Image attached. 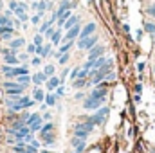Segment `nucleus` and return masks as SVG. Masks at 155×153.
I'll return each instance as SVG.
<instances>
[{
	"instance_id": "nucleus-1",
	"label": "nucleus",
	"mask_w": 155,
	"mask_h": 153,
	"mask_svg": "<svg viewBox=\"0 0 155 153\" xmlns=\"http://www.w3.org/2000/svg\"><path fill=\"white\" fill-rule=\"evenodd\" d=\"M24 90H25V86L18 85L16 81H11V79L4 81V92H5V96H22Z\"/></svg>"
},
{
	"instance_id": "nucleus-2",
	"label": "nucleus",
	"mask_w": 155,
	"mask_h": 153,
	"mask_svg": "<svg viewBox=\"0 0 155 153\" xmlns=\"http://www.w3.org/2000/svg\"><path fill=\"white\" fill-rule=\"evenodd\" d=\"M108 114H110L108 106H101V108L96 110V114L92 115V117H88V121H90L92 124H101V122H105V119L108 117Z\"/></svg>"
},
{
	"instance_id": "nucleus-3",
	"label": "nucleus",
	"mask_w": 155,
	"mask_h": 153,
	"mask_svg": "<svg viewBox=\"0 0 155 153\" xmlns=\"http://www.w3.org/2000/svg\"><path fill=\"white\" fill-rule=\"evenodd\" d=\"M103 105H105V99H97V97H92V96L85 97V101H83V108L85 110H97Z\"/></svg>"
},
{
	"instance_id": "nucleus-4",
	"label": "nucleus",
	"mask_w": 155,
	"mask_h": 153,
	"mask_svg": "<svg viewBox=\"0 0 155 153\" xmlns=\"http://www.w3.org/2000/svg\"><path fill=\"white\" fill-rule=\"evenodd\" d=\"M96 43H97V36L92 34V36H88V38H85V40H78V49L79 50H90Z\"/></svg>"
},
{
	"instance_id": "nucleus-5",
	"label": "nucleus",
	"mask_w": 155,
	"mask_h": 153,
	"mask_svg": "<svg viewBox=\"0 0 155 153\" xmlns=\"http://www.w3.org/2000/svg\"><path fill=\"white\" fill-rule=\"evenodd\" d=\"M96 24L94 22H88V24H85V27H81V31H79V36L78 38L79 40H85V38H88V36H92L94 33H96Z\"/></svg>"
},
{
	"instance_id": "nucleus-6",
	"label": "nucleus",
	"mask_w": 155,
	"mask_h": 153,
	"mask_svg": "<svg viewBox=\"0 0 155 153\" xmlns=\"http://www.w3.org/2000/svg\"><path fill=\"white\" fill-rule=\"evenodd\" d=\"M79 31H81V25H79V24H76L74 27H71V29L65 33V36L61 38V41H63V43H65V41H74V40L79 36Z\"/></svg>"
},
{
	"instance_id": "nucleus-7",
	"label": "nucleus",
	"mask_w": 155,
	"mask_h": 153,
	"mask_svg": "<svg viewBox=\"0 0 155 153\" xmlns=\"http://www.w3.org/2000/svg\"><path fill=\"white\" fill-rule=\"evenodd\" d=\"M51 54H52V43H43V45L36 47V56H40L41 60L49 58Z\"/></svg>"
},
{
	"instance_id": "nucleus-8",
	"label": "nucleus",
	"mask_w": 155,
	"mask_h": 153,
	"mask_svg": "<svg viewBox=\"0 0 155 153\" xmlns=\"http://www.w3.org/2000/svg\"><path fill=\"white\" fill-rule=\"evenodd\" d=\"M103 54H105V47L99 45V43H96V45L88 50V60H97V58H101Z\"/></svg>"
},
{
	"instance_id": "nucleus-9",
	"label": "nucleus",
	"mask_w": 155,
	"mask_h": 153,
	"mask_svg": "<svg viewBox=\"0 0 155 153\" xmlns=\"http://www.w3.org/2000/svg\"><path fill=\"white\" fill-rule=\"evenodd\" d=\"M60 85H61V81H60V76H56V74H54V76H51L49 79H47V81H45L47 92H54V90H56Z\"/></svg>"
},
{
	"instance_id": "nucleus-10",
	"label": "nucleus",
	"mask_w": 155,
	"mask_h": 153,
	"mask_svg": "<svg viewBox=\"0 0 155 153\" xmlns=\"http://www.w3.org/2000/svg\"><path fill=\"white\" fill-rule=\"evenodd\" d=\"M107 94H108V88H107L105 85H96V88L90 92V96H92V97H97V99H105Z\"/></svg>"
},
{
	"instance_id": "nucleus-11",
	"label": "nucleus",
	"mask_w": 155,
	"mask_h": 153,
	"mask_svg": "<svg viewBox=\"0 0 155 153\" xmlns=\"http://www.w3.org/2000/svg\"><path fill=\"white\" fill-rule=\"evenodd\" d=\"M94 128H96V124H92V122L88 121V117H85V122H78L74 130H85L87 133H92Z\"/></svg>"
},
{
	"instance_id": "nucleus-12",
	"label": "nucleus",
	"mask_w": 155,
	"mask_h": 153,
	"mask_svg": "<svg viewBox=\"0 0 155 153\" xmlns=\"http://www.w3.org/2000/svg\"><path fill=\"white\" fill-rule=\"evenodd\" d=\"M24 45H25V40L24 38H13L9 41V49H11V50H16V52H18Z\"/></svg>"
},
{
	"instance_id": "nucleus-13",
	"label": "nucleus",
	"mask_w": 155,
	"mask_h": 153,
	"mask_svg": "<svg viewBox=\"0 0 155 153\" xmlns=\"http://www.w3.org/2000/svg\"><path fill=\"white\" fill-rule=\"evenodd\" d=\"M47 79H49V77L45 76L43 72H36V74H33V76H31V83H35L36 86H40V85H43Z\"/></svg>"
},
{
	"instance_id": "nucleus-14",
	"label": "nucleus",
	"mask_w": 155,
	"mask_h": 153,
	"mask_svg": "<svg viewBox=\"0 0 155 153\" xmlns=\"http://www.w3.org/2000/svg\"><path fill=\"white\" fill-rule=\"evenodd\" d=\"M76 24H79V16H78V15H71V16L67 18V22L63 24V27H61V29L69 31V29H71V27H74Z\"/></svg>"
},
{
	"instance_id": "nucleus-15",
	"label": "nucleus",
	"mask_w": 155,
	"mask_h": 153,
	"mask_svg": "<svg viewBox=\"0 0 155 153\" xmlns=\"http://www.w3.org/2000/svg\"><path fill=\"white\" fill-rule=\"evenodd\" d=\"M4 65H11V67L20 65L18 56H16V54H5V56H4Z\"/></svg>"
},
{
	"instance_id": "nucleus-16",
	"label": "nucleus",
	"mask_w": 155,
	"mask_h": 153,
	"mask_svg": "<svg viewBox=\"0 0 155 153\" xmlns=\"http://www.w3.org/2000/svg\"><path fill=\"white\" fill-rule=\"evenodd\" d=\"M47 106H56V103H58V96L54 94V92H47L45 94V101H43Z\"/></svg>"
},
{
	"instance_id": "nucleus-17",
	"label": "nucleus",
	"mask_w": 155,
	"mask_h": 153,
	"mask_svg": "<svg viewBox=\"0 0 155 153\" xmlns=\"http://www.w3.org/2000/svg\"><path fill=\"white\" fill-rule=\"evenodd\" d=\"M40 137H41V141L45 142V146H47V148H51V146L54 144V141H56V135H54V133H51V132H49V133H43V135H40Z\"/></svg>"
},
{
	"instance_id": "nucleus-18",
	"label": "nucleus",
	"mask_w": 155,
	"mask_h": 153,
	"mask_svg": "<svg viewBox=\"0 0 155 153\" xmlns=\"http://www.w3.org/2000/svg\"><path fill=\"white\" fill-rule=\"evenodd\" d=\"M33 99H35L36 103H43V101H45V92H43L40 86H36V88L33 90Z\"/></svg>"
},
{
	"instance_id": "nucleus-19",
	"label": "nucleus",
	"mask_w": 155,
	"mask_h": 153,
	"mask_svg": "<svg viewBox=\"0 0 155 153\" xmlns=\"http://www.w3.org/2000/svg\"><path fill=\"white\" fill-rule=\"evenodd\" d=\"M61 27H58L56 29V33L52 34V38H51V43H52V47H60V43H61Z\"/></svg>"
},
{
	"instance_id": "nucleus-20",
	"label": "nucleus",
	"mask_w": 155,
	"mask_h": 153,
	"mask_svg": "<svg viewBox=\"0 0 155 153\" xmlns=\"http://www.w3.org/2000/svg\"><path fill=\"white\" fill-rule=\"evenodd\" d=\"M71 144H72L76 150H79V148H87V139H79V137H74V135H72Z\"/></svg>"
},
{
	"instance_id": "nucleus-21",
	"label": "nucleus",
	"mask_w": 155,
	"mask_h": 153,
	"mask_svg": "<svg viewBox=\"0 0 155 153\" xmlns=\"http://www.w3.org/2000/svg\"><path fill=\"white\" fill-rule=\"evenodd\" d=\"M107 61H108V58H105V56H101V58H97V60H94V65H92V70H99V69H103V67L107 65Z\"/></svg>"
},
{
	"instance_id": "nucleus-22",
	"label": "nucleus",
	"mask_w": 155,
	"mask_h": 153,
	"mask_svg": "<svg viewBox=\"0 0 155 153\" xmlns=\"http://www.w3.org/2000/svg\"><path fill=\"white\" fill-rule=\"evenodd\" d=\"M15 81H16L18 85H22V86H27V85L31 83V76H29V74H24V76L15 77Z\"/></svg>"
},
{
	"instance_id": "nucleus-23",
	"label": "nucleus",
	"mask_w": 155,
	"mask_h": 153,
	"mask_svg": "<svg viewBox=\"0 0 155 153\" xmlns=\"http://www.w3.org/2000/svg\"><path fill=\"white\" fill-rule=\"evenodd\" d=\"M24 74H29V67L27 65H16L15 67V77H18V76H24Z\"/></svg>"
},
{
	"instance_id": "nucleus-24",
	"label": "nucleus",
	"mask_w": 155,
	"mask_h": 153,
	"mask_svg": "<svg viewBox=\"0 0 155 153\" xmlns=\"http://www.w3.org/2000/svg\"><path fill=\"white\" fill-rule=\"evenodd\" d=\"M52 130H54V124H52V122H51V121H47V122H43V126H41V128H40V135H43V133H49V132H52Z\"/></svg>"
},
{
	"instance_id": "nucleus-25",
	"label": "nucleus",
	"mask_w": 155,
	"mask_h": 153,
	"mask_svg": "<svg viewBox=\"0 0 155 153\" xmlns=\"http://www.w3.org/2000/svg\"><path fill=\"white\" fill-rule=\"evenodd\" d=\"M41 126H43V119L40 117L36 122H33V124L29 126V130H31V133H36V132H40V128H41Z\"/></svg>"
},
{
	"instance_id": "nucleus-26",
	"label": "nucleus",
	"mask_w": 155,
	"mask_h": 153,
	"mask_svg": "<svg viewBox=\"0 0 155 153\" xmlns=\"http://www.w3.org/2000/svg\"><path fill=\"white\" fill-rule=\"evenodd\" d=\"M41 72H43L47 77H51V76H54V74H56V69H54V65H45Z\"/></svg>"
},
{
	"instance_id": "nucleus-27",
	"label": "nucleus",
	"mask_w": 155,
	"mask_h": 153,
	"mask_svg": "<svg viewBox=\"0 0 155 153\" xmlns=\"http://www.w3.org/2000/svg\"><path fill=\"white\" fill-rule=\"evenodd\" d=\"M88 83H87V79H81V77H76L74 79V83H72V86L74 88H85Z\"/></svg>"
},
{
	"instance_id": "nucleus-28",
	"label": "nucleus",
	"mask_w": 155,
	"mask_h": 153,
	"mask_svg": "<svg viewBox=\"0 0 155 153\" xmlns=\"http://www.w3.org/2000/svg\"><path fill=\"white\" fill-rule=\"evenodd\" d=\"M41 18H43V15H41V13H36V15H33L29 20H31L33 25H40V24H41Z\"/></svg>"
},
{
	"instance_id": "nucleus-29",
	"label": "nucleus",
	"mask_w": 155,
	"mask_h": 153,
	"mask_svg": "<svg viewBox=\"0 0 155 153\" xmlns=\"http://www.w3.org/2000/svg\"><path fill=\"white\" fill-rule=\"evenodd\" d=\"M69 60H71V52H65V54H61V56L58 58V63H60V65H67Z\"/></svg>"
},
{
	"instance_id": "nucleus-30",
	"label": "nucleus",
	"mask_w": 155,
	"mask_h": 153,
	"mask_svg": "<svg viewBox=\"0 0 155 153\" xmlns=\"http://www.w3.org/2000/svg\"><path fill=\"white\" fill-rule=\"evenodd\" d=\"M22 126H25V122H24V119H22V117H20V119H18V121H15V122H13V126H11V128H9V130H13V132H15V130H20V128H22Z\"/></svg>"
},
{
	"instance_id": "nucleus-31",
	"label": "nucleus",
	"mask_w": 155,
	"mask_h": 153,
	"mask_svg": "<svg viewBox=\"0 0 155 153\" xmlns=\"http://www.w3.org/2000/svg\"><path fill=\"white\" fill-rule=\"evenodd\" d=\"M40 117H41L40 114H31V115H29V119L25 121V126H31L33 122H36V121H38Z\"/></svg>"
},
{
	"instance_id": "nucleus-32",
	"label": "nucleus",
	"mask_w": 155,
	"mask_h": 153,
	"mask_svg": "<svg viewBox=\"0 0 155 153\" xmlns=\"http://www.w3.org/2000/svg\"><path fill=\"white\" fill-rule=\"evenodd\" d=\"M33 43H35L36 47H40V45H43V34H40V33H36V34H35V38H33Z\"/></svg>"
},
{
	"instance_id": "nucleus-33",
	"label": "nucleus",
	"mask_w": 155,
	"mask_h": 153,
	"mask_svg": "<svg viewBox=\"0 0 155 153\" xmlns=\"http://www.w3.org/2000/svg\"><path fill=\"white\" fill-rule=\"evenodd\" d=\"M144 31H146V33H150V34L153 36V33H155V24H152V22H146V24H144Z\"/></svg>"
},
{
	"instance_id": "nucleus-34",
	"label": "nucleus",
	"mask_w": 155,
	"mask_h": 153,
	"mask_svg": "<svg viewBox=\"0 0 155 153\" xmlns=\"http://www.w3.org/2000/svg\"><path fill=\"white\" fill-rule=\"evenodd\" d=\"M54 33H56V29H54V27H52V25H51V27H49V29H47V31H45V33H43V38L51 40V38H52V34H54Z\"/></svg>"
},
{
	"instance_id": "nucleus-35",
	"label": "nucleus",
	"mask_w": 155,
	"mask_h": 153,
	"mask_svg": "<svg viewBox=\"0 0 155 153\" xmlns=\"http://www.w3.org/2000/svg\"><path fill=\"white\" fill-rule=\"evenodd\" d=\"M74 137H79V139H87V137H88V133H87L85 130H74Z\"/></svg>"
},
{
	"instance_id": "nucleus-36",
	"label": "nucleus",
	"mask_w": 155,
	"mask_h": 153,
	"mask_svg": "<svg viewBox=\"0 0 155 153\" xmlns=\"http://www.w3.org/2000/svg\"><path fill=\"white\" fill-rule=\"evenodd\" d=\"M16 18H18V20L22 22V24H27V20H29V15H27V13H20V15H18Z\"/></svg>"
},
{
	"instance_id": "nucleus-37",
	"label": "nucleus",
	"mask_w": 155,
	"mask_h": 153,
	"mask_svg": "<svg viewBox=\"0 0 155 153\" xmlns=\"http://www.w3.org/2000/svg\"><path fill=\"white\" fill-rule=\"evenodd\" d=\"M54 94H56L58 97H61V96H65V86H63V85H60V86H58V88L54 90Z\"/></svg>"
},
{
	"instance_id": "nucleus-38",
	"label": "nucleus",
	"mask_w": 155,
	"mask_h": 153,
	"mask_svg": "<svg viewBox=\"0 0 155 153\" xmlns=\"http://www.w3.org/2000/svg\"><path fill=\"white\" fill-rule=\"evenodd\" d=\"M31 65H33V67H40V65H41V58H40V56H35V58L31 60Z\"/></svg>"
},
{
	"instance_id": "nucleus-39",
	"label": "nucleus",
	"mask_w": 155,
	"mask_h": 153,
	"mask_svg": "<svg viewBox=\"0 0 155 153\" xmlns=\"http://www.w3.org/2000/svg\"><path fill=\"white\" fill-rule=\"evenodd\" d=\"M27 54H36V45L35 43H29L27 45Z\"/></svg>"
},
{
	"instance_id": "nucleus-40",
	"label": "nucleus",
	"mask_w": 155,
	"mask_h": 153,
	"mask_svg": "<svg viewBox=\"0 0 155 153\" xmlns=\"http://www.w3.org/2000/svg\"><path fill=\"white\" fill-rule=\"evenodd\" d=\"M16 56H18V61H20V63H22V61H27V60H29V54H27V52H22V54H16Z\"/></svg>"
},
{
	"instance_id": "nucleus-41",
	"label": "nucleus",
	"mask_w": 155,
	"mask_h": 153,
	"mask_svg": "<svg viewBox=\"0 0 155 153\" xmlns=\"http://www.w3.org/2000/svg\"><path fill=\"white\" fill-rule=\"evenodd\" d=\"M79 69H81V67H74V69H72V72H71V79H72V81L78 77V74H79Z\"/></svg>"
},
{
	"instance_id": "nucleus-42",
	"label": "nucleus",
	"mask_w": 155,
	"mask_h": 153,
	"mask_svg": "<svg viewBox=\"0 0 155 153\" xmlns=\"http://www.w3.org/2000/svg\"><path fill=\"white\" fill-rule=\"evenodd\" d=\"M16 7H18V2H16V0H11V2H9V9H11V11H15Z\"/></svg>"
},
{
	"instance_id": "nucleus-43",
	"label": "nucleus",
	"mask_w": 155,
	"mask_h": 153,
	"mask_svg": "<svg viewBox=\"0 0 155 153\" xmlns=\"http://www.w3.org/2000/svg\"><path fill=\"white\" fill-rule=\"evenodd\" d=\"M144 69H146V63H144V61H139V63H137V70H139V72H143Z\"/></svg>"
},
{
	"instance_id": "nucleus-44",
	"label": "nucleus",
	"mask_w": 155,
	"mask_h": 153,
	"mask_svg": "<svg viewBox=\"0 0 155 153\" xmlns=\"http://www.w3.org/2000/svg\"><path fill=\"white\" fill-rule=\"evenodd\" d=\"M41 119H43V122H47V121H51V119H52V115L49 114V112H45V114L41 115Z\"/></svg>"
},
{
	"instance_id": "nucleus-45",
	"label": "nucleus",
	"mask_w": 155,
	"mask_h": 153,
	"mask_svg": "<svg viewBox=\"0 0 155 153\" xmlns=\"http://www.w3.org/2000/svg\"><path fill=\"white\" fill-rule=\"evenodd\" d=\"M148 15H150V16H153V18H155V4H153V5H150V7H148Z\"/></svg>"
},
{
	"instance_id": "nucleus-46",
	"label": "nucleus",
	"mask_w": 155,
	"mask_h": 153,
	"mask_svg": "<svg viewBox=\"0 0 155 153\" xmlns=\"http://www.w3.org/2000/svg\"><path fill=\"white\" fill-rule=\"evenodd\" d=\"M29 144H31L33 148H36V150H40V142H38V141H36V139H33V141H31Z\"/></svg>"
},
{
	"instance_id": "nucleus-47",
	"label": "nucleus",
	"mask_w": 155,
	"mask_h": 153,
	"mask_svg": "<svg viewBox=\"0 0 155 153\" xmlns=\"http://www.w3.org/2000/svg\"><path fill=\"white\" fill-rule=\"evenodd\" d=\"M13 15H15V13H13L11 9H5V11H4V16H7V18H13Z\"/></svg>"
},
{
	"instance_id": "nucleus-48",
	"label": "nucleus",
	"mask_w": 155,
	"mask_h": 153,
	"mask_svg": "<svg viewBox=\"0 0 155 153\" xmlns=\"http://www.w3.org/2000/svg\"><path fill=\"white\" fill-rule=\"evenodd\" d=\"M105 79H108V81H112V79H116V74H114V72L110 70V72H108V74L105 76Z\"/></svg>"
},
{
	"instance_id": "nucleus-49",
	"label": "nucleus",
	"mask_w": 155,
	"mask_h": 153,
	"mask_svg": "<svg viewBox=\"0 0 155 153\" xmlns=\"http://www.w3.org/2000/svg\"><path fill=\"white\" fill-rule=\"evenodd\" d=\"M74 97H76L78 101H79V99H85V92H78V94L74 96Z\"/></svg>"
},
{
	"instance_id": "nucleus-50",
	"label": "nucleus",
	"mask_w": 155,
	"mask_h": 153,
	"mask_svg": "<svg viewBox=\"0 0 155 153\" xmlns=\"http://www.w3.org/2000/svg\"><path fill=\"white\" fill-rule=\"evenodd\" d=\"M135 92H137V94H139V92H143V85H141V83H137V85H135Z\"/></svg>"
},
{
	"instance_id": "nucleus-51",
	"label": "nucleus",
	"mask_w": 155,
	"mask_h": 153,
	"mask_svg": "<svg viewBox=\"0 0 155 153\" xmlns=\"http://www.w3.org/2000/svg\"><path fill=\"white\" fill-rule=\"evenodd\" d=\"M2 9H4V2L0 0V11H2Z\"/></svg>"
},
{
	"instance_id": "nucleus-52",
	"label": "nucleus",
	"mask_w": 155,
	"mask_h": 153,
	"mask_svg": "<svg viewBox=\"0 0 155 153\" xmlns=\"http://www.w3.org/2000/svg\"><path fill=\"white\" fill-rule=\"evenodd\" d=\"M40 153H51V151H49V150H41Z\"/></svg>"
},
{
	"instance_id": "nucleus-53",
	"label": "nucleus",
	"mask_w": 155,
	"mask_h": 153,
	"mask_svg": "<svg viewBox=\"0 0 155 153\" xmlns=\"http://www.w3.org/2000/svg\"><path fill=\"white\" fill-rule=\"evenodd\" d=\"M69 153H76V151H69Z\"/></svg>"
},
{
	"instance_id": "nucleus-54",
	"label": "nucleus",
	"mask_w": 155,
	"mask_h": 153,
	"mask_svg": "<svg viewBox=\"0 0 155 153\" xmlns=\"http://www.w3.org/2000/svg\"><path fill=\"white\" fill-rule=\"evenodd\" d=\"M153 38H155V33H153Z\"/></svg>"
},
{
	"instance_id": "nucleus-55",
	"label": "nucleus",
	"mask_w": 155,
	"mask_h": 153,
	"mask_svg": "<svg viewBox=\"0 0 155 153\" xmlns=\"http://www.w3.org/2000/svg\"><path fill=\"white\" fill-rule=\"evenodd\" d=\"M31 2H35V0H31Z\"/></svg>"
},
{
	"instance_id": "nucleus-56",
	"label": "nucleus",
	"mask_w": 155,
	"mask_h": 153,
	"mask_svg": "<svg viewBox=\"0 0 155 153\" xmlns=\"http://www.w3.org/2000/svg\"><path fill=\"white\" fill-rule=\"evenodd\" d=\"M153 72H155V69H153Z\"/></svg>"
}]
</instances>
